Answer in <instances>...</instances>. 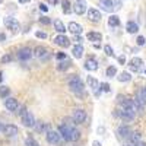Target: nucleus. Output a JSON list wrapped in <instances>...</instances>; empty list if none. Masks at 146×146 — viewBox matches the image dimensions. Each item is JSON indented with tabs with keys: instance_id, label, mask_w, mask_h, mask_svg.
I'll return each instance as SVG.
<instances>
[{
	"instance_id": "1",
	"label": "nucleus",
	"mask_w": 146,
	"mask_h": 146,
	"mask_svg": "<svg viewBox=\"0 0 146 146\" xmlns=\"http://www.w3.org/2000/svg\"><path fill=\"white\" fill-rule=\"evenodd\" d=\"M58 133L62 135L64 140H70V142H76L80 137V133L75 127H72V124H67V123L58 126Z\"/></svg>"
},
{
	"instance_id": "2",
	"label": "nucleus",
	"mask_w": 146,
	"mask_h": 146,
	"mask_svg": "<svg viewBox=\"0 0 146 146\" xmlns=\"http://www.w3.org/2000/svg\"><path fill=\"white\" fill-rule=\"evenodd\" d=\"M69 88L75 92V94H78V95H82V94H83V89H85L83 82L80 80L79 76H73V78L69 80Z\"/></svg>"
},
{
	"instance_id": "3",
	"label": "nucleus",
	"mask_w": 146,
	"mask_h": 146,
	"mask_svg": "<svg viewBox=\"0 0 146 146\" xmlns=\"http://www.w3.org/2000/svg\"><path fill=\"white\" fill-rule=\"evenodd\" d=\"M118 115H120L121 118H124V120H135L136 111H135V110H131V108L121 107V108L118 110Z\"/></svg>"
},
{
	"instance_id": "4",
	"label": "nucleus",
	"mask_w": 146,
	"mask_h": 146,
	"mask_svg": "<svg viewBox=\"0 0 146 146\" xmlns=\"http://www.w3.org/2000/svg\"><path fill=\"white\" fill-rule=\"evenodd\" d=\"M3 22H5L6 28H9V29H12V31H19V28H21L19 22H18L13 16H6Z\"/></svg>"
},
{
	"instance_id": "5",
	"label": "nucleus",
	"mask_w": 146,
	"mask_h": 146,
	"mask_svg": "<svg viewBox=\"0 0 146 146\" xmlns=\"http://www.w3.org/2000/svg\"><path fill=\"white\" fill-rule=\"evenodd\" d=\"M72 120L75 121V123H78V124H80V123H83L85 120H86V113H85V110H75L73 111V114H72Z\"/></svg>"
},
{
	"instance_id": "6",
	"label": "nucleus",
	"mask_w": 146,
	"mask_h": 146,
	"mask_svg": "<svg viewBox=\"0 0 146 146\" xmlns=\"http://www.w3.org/2000/svg\"><path fill=\"white\" fill-rule=\"evenodd\" d=\"M21 117H22L23 126H27V127H34V126H35V118H34V115L28 111V110H27V111L23 113Z\"/></svg>"
},
{
	"instance_id": "7",
	"label": "nucleus",
	"mask_w": 146,
	"mask_h": 146,
	"mask_svg": "<svg viewBox=\"0 0 146 146\" xmlns=\"http://www.w3.org/2000/svg\"><path fill=\"white\" fill-rule=\"evenodd\" d=\"M88 85H89V88L92 89L94 95H95V96H100V94H101V89H100V82L96 80L95 78H92V76H88Z\"/></svg>"
},
{
	"instance_id": "8",
	"label": "nucleus",
	"mask_w": 146,
	"mask_h": 146,
	"mask_svg": "<svg viewBox=\"0 0 146 146\" xmlns=\"http://www.w3.org/2000/svg\"><path fill=\"white\" fill-rule=\"evenodd\" d=\"M60 137H62V135H60V133H57V131H54V130H48L47 135H45L47 142H48V143H53V145L58 143V142H60Z\"/></svg>"
},
{
	"instance_id": "9",
	"label": "nucleus",
	"mask_w": 146,
	"mask_h": 146,
	"mask_svg": "<svg viewBox=\"0 0 146 146\" xmlns=\"http://www.w3.org/2000/svg\"><path fill=\"white\" fill-rule=\"evenodd\" d=\"M101 12L100 10H96V9H88V19L91 22H100L101 21Z\"/></svg>"
},
{
	"instance_id": "10",
	"label": "nucleus",
	"mask_w": 146,
	"mask_h": 146,
	"mask_svg": "<svg viewBox=\"0 0 146 146\" xmlns=\"http://www.w3.org/2000/svg\"><path fill=\"white\" fill-rule=\"evenodd\" d=\"M54 42L57 44V45H60V47H69L70 45V40L67 38V36L64 35V34H60V35H57L56 38H54Z\"/></svg>"
},
{
	"instance_id": "11",
	"label": "nucleus",
	"mask_w": 146,
	"mask_h": 146,
	"mask_svg": "<svg viewBox=\"0 0 146 146\" xmlns=\"http://www.w3.org/2000/svg\"><path fill=\"white\" fill-rule=\"evenodd\" d=\"M34 54L38 57L40 60H47L48 57H50V53H48V50H47V48H44V47H36Z\"/></svg>"
},
{
	"instance_id": "12",
	"label": "nucleus",
	"mask_w": 146,
	"mask_h": 146,
	"mask_svg": "<svg viewBox=\"0 0 146 146\" xmlns=\"http://www.w3.org/2000/svg\"><path fill=\"white\" fill-rule=\"evenodd\" d=\"M32 56H34V51L31 50V48H22V50L18 53V58L19 60H23V62L29 60Z\"/></svg>"
},
{
	"instance_id": "13",
	"label": "nucleus",
	"mask_w": 146,
	"mask_h": 146,
	"mask_svg": "<svg viewBox=\"0 0 146 146\" xmlns=\"http://www.w3.org/2000/svg\"><path fill=\"white\" fill-rule=\"evenodd\" d=\"M18 127L16 126H13V124H6L5 127H3V133L6 136H9V137H13V136H16L18 135Z\"/></svg>"
},
{
	"instance_id": "14",
	"label": "nucleus",
	"mask_w": 146,
	"mask_h": 146,
	"mask_svg": "<svg viewBox=\"0 0 146 146\" xmlns=\"http://www.w3.org/2000/svg\"><path fill=\"white\" fill-rule=\"evenodd\" d=\"M135 102H136V105H137V110L139 111H143V110L146 108V98L140 94V92H137V95H136V98H135Z\"/></svg>"
},
{
	"instance_id": "15",
	"label": "nucleus",
	"mask_w": 146,
	"mask_h": 146,
	"mask_svg": "<svg viewBox=\"0 0 146 146\" xmlns=\"http://www.w3.org/2000/svg\"><path fill=\"white\" fill-rule=\"evenodd\" d=\"M75 12L78 15H83L86 12V0H78L75 5Z\"/></svg>"
},
{
	"instance_id": "16",
	"label": "nucleus",
	"mask_w": 146,
	"mask_h": 146,
	"mask_svg": "<svg viewBox=\"0 0 146 146\" xmlns=\"http://www.w3.org/2000/svg\"><path fill=\"white\" fill-rule=\"evenodd\" d=\"M5 107L9 110V111H16L18 110V101L15 98H6L5 100Z\"/></svg>"
},
{
	"instance_id": "17",
	"label": "nucleus",
	"mask_w": 146,
	"mask_h": 146,
	"mask_svg": "<svg viewBox=\"0 0 146 146\" xmlns=\"http://www.w3.org/2000/svg\"><path fill=\"white\" fill-rule=\"evenodd\" d=\"M67 29H69L72 34H75V35H80L82 31H83V28L79 25V23H76V22H70L69 25H67Z\"/></svg>"
},
{
	"instance_id": "18",
	"label": "nucleus",
	"mask_w": 146,
	"mask_h": 146,
	"mask_svg": "<svg viewBox=\"0 0 146 146\" xmlns=\"http://www.w3.org/2000/svg\"><path fill=\"white\" fill-rule=\"evenodd\" d=\"M142 64H143V60H142V58H139V57H133V58H131V62H130V70L137 72L139 67H140Z\"/></svg>"
},
{
	"instance_id": "19",
	"label": "nucleus",
	"mask_w": 146,
	"mask_h": 146,
	"mask_svg": "<svg viewBox=\"0 0 146 146\" xmlns=\"http://www.w3.org/2000/svg\"><path fill=\"white\" fill-rule=\"evenodd\" d=\"M117 133H118V136H120V137H123V139H129V137H130V135H131V130H130L129 127H126V126H121V127H118Z\"/></svg>"
},
{
	"instance_id": "20",
	"label": "nucleus",
	"mask_w": 146,
	"mask_h": 146,
	"mask_svg": "<svg viewBox=\"0 0 146 146\" xmlns=\"http://www.w3.org/2000/svg\"><path fill=\"white\" fill-rule=\"evenodd\" d=\"M85 69L89 70V72H95L96 69H98V63H96L95 58H88L86 63H85Z\"/></svg>"
},
{
	"instance_id": "21",
	"label": "nucleus",
	"mask_w": 146,
	"mask_h": 146,
	"mask_svg": "<svg viewBox=\"0 0 146 146\" xmlns=\"http://www.w3.org/2000/svg\"><path fill=\"white\" fill-rule=\"evenodd\" d=\"M72 54L75 58H80L83 56V47L80 44H76L75 47H73V50H72Z\"/></svg>"
},
{
	"instance_id": "22",
	"label": "nucleus",
	"mask_w": 146,
	"mask_h": 146,
	"mask_svg": "<svg viewBox=\"0 0 146 146\" xmlns=\"http://www.w3.org/2000/svg\"><path fill=\"white\" fill-rule=\"evenodd\" d=\"M100 5H101L102 9L107 10V12L114 10V2H113V0H101V3H100Z\"/></svg>"
},
{
	"instance_id": "23",
	"label": "nucleus",
	"mask_w": 146,
	"mask_h": 146,
	"mask_svg": "<svg viewBox=\"0 0 146 146\" xmlns=\"http://www.w3.org/2000/svg\"><path fill=\"white\" fill-rule=\"evenodd\" d=\"M126 29H127V32H129V34H136V32L139 31V25H137L136 22L130 21V22H127V25H126Z\"/></svg>"
},
{
	"instance_id": "24",
	"label": "nucleus",
	"mask_w": 146,
	"mask_h": 146,
	"mask_svg": "<svg viewBox=\"0 0 146 146\" xmlns=\"http://www.w3.org/2000/svg\"><path fill=\"white\" fill-rule=\"evenodd\" d=\"M35 130L38 131V133H47L48 131V127H47V123H42V121H35Z\"/></svg>"
},
{
	"instance_id": "25",
	"label": "nucleus",
	"mask_w": 146,
	"mask_h": 146,
	"mask_svg": "<svg viewBox=\"0 0 146 146\" xmlns=\"http://www.w3.org/2000/svg\"><path fill=\"white\" fill-rule=\"evenodd\" d=\"M54 28H56V31L60 32V34H64V31H66L64 23L60 21V19H56V21H54Z\"/></svg>"
},
{
	"instance_id": "26",
	"label": "nucleus",
	"mask_w": 146,
	"mask_h": 146,
	"mask_svg": "<svg viewBox=\"0 0 146 146\" xmlns=\"http://www.w3.org/2000/svg\"><path fill=\"white\" fill-rule=\"evenodd\" d=\"M86 38H88L89 41H101V40H102V35H101L100 32H89V34L86 35Z\"/></svg>"
},
{
	"instance_id": "27",
	"label": "nucleus",
	"mask_w": 146,
	"mask_h": 146,
	"mask_svg": "<svg viewBox=\"0 0 146 146\" xmlns=\"http://www.w3.org/2000/svg\"><path fill=\"white\" fill-rule=\"evenodd\" d=\"M108 25H110V27H118V25H120V19H118V16H117V15H111V16H110V19H108Z\"/></svg>"
},
{
	"instance_id": "28",
	"label": "nucleus",
	"mask_w": 146,
	"mask_h": 146,
	"mask_svg": "<svg viewBox=\"0 0 146 146\" xmlns=\"http://www.w3.org/2000/svg\"><path fill=\"white\" fill-rule=\"evenodd\" d=\"M117 79H118L120 82H129V80L131 79V76H130V73L123 72V73H120V75L117 76Z\"/></svg>"
},
{
	"instance_id": "29",
	"label": "nucleus",
	"mask_w": 146,
	"mask_h": 146,
	"mask_svg": "<svg viewBox=\"0 0 146 146\" xmlns=\"http://www.w3.org/2000/svg\"><path fill=\"white\" fill-rule=\"evenodd\" d=\"M105 75H107V78H113V76H115V75H117V69H115L114 66H110V67H107V70H105Z\"/></svg>"
},
{
	"instance_id": "30",
	"label": "nucleus",
	"mask_w": 146,
	"mask_h": 146,
	"mask_svg": "<svg viewBox=\"0 0 146 146\" xmlns=\"http://www.w3.org/2000/svg\"><path fill=\"white\" fill-rule=\"evenodd\" d=\"M69 67H70V62L67 60V57L64 58V62L58 63V66H57V69H58V70H67Z\"/></svg>"
},
{
	"instance_id": "31",
	"label": "nucleus",
	"mask_w": 146,
	"mask_h": 146,
	"mask_svg": "<svg viewBox=\"0 0 146 146\" xmlns=\"http://www.w3.org/2000/svg\"><path fill=\"white\" fill-rule=\"evenodd\" d=\"M131 142H135L136 145L140 142V135H139V133H131V135H130V137H129Z\"/></svg>"
},
{
	"instance_id": "32",
	"label": "nucleus",
	"mask_w": 146,
	"mask_h": 146,
	"mask_svg": "<svg viewBox=\"0 0 146 146\" xmlns=\"http://www.w3.org/2000/svg\"><path fill=\"white\" fill-rule=\"evenodd\" d=\"M10 94V91L6 88V86H0V96H3V98H6V96Z\"/></svg>"
},
{
	"instance_id": "33",
	"label": "nucleus",
	"mask_w": 146,
	"mask_h": 146,
	"mask_svg": "<svg viewBox=\"0 0 146 146\" xmlns=\"http://www.w3.org/2000/svg\"><path fill=\"white\" fill-rule=\"evenodd\" d=\"M62 5H63V12H64V13H69V12H70V2H69V0H64Z\"/></svg>"
},
{
	"instance_id": "34",
	"label": "nucleus",
	"mask_w": 146,
	"mask_h": 146,
	"mask_svg": "<svg viewBox=\"0 0 146 146\" xmlns=\"http://www.w3.org/2000/svg\"><path fill=\"white\" fill-rule=\"evenodd\" d=\"M104 50H105V54H107V56H111V57L114 56V50H113V48L110 47V45H105Z\"/></svg>"
},
{
	"instance_id": "35",
	"label": "nucleus",
	"mask_w": 146,
	"mask_h": 146,
	"mask_svg": "<svg viewBox=\"0 0 146 146\" xmlns=\"http://www.w3.org/2000/svg\"><path fill=\"white\" fill-rule=\"evenodd\" d=\"M25 145H27V146H38V143H36L32 137H28V139L25 140Z\"/></svg>"
},
{
	"instance_id": "36",
	"label": "nucleus",
	"mask_w": 146,
	"mask_h": 146,
	"mask_svg": "<svg viewBox=\"0 0 146 146\" xmlns=\"http://www.w3.org/2000/svg\"><path fill=\"white\" fill-rule=\"evenodd\" d=\"M40 22L42 23V25H50V23H51V19L47 18V16H42V18H40Z\"/></svg>"
},
{
	"instance_id": "37",
	"label": "nucleus",
	"mask_w": 146,
	"mask_h": 146,
	"mask_svg": "<svg viewBox=\"0 0 146 146\" xmlns=\"http://www.w3.org/2000/svg\"><path fill=\"white\" fill-rule=\"evenodd\" d=\"M136 42H137V45H145V42H146V40H145V36H137V40H136Z\"/></svg>"
},
{
	"instance_id": "38",
	"label": "nucleus",
	"mask_w": 146,
	"mask_h": 146,
	"mask_svg": "<svg viewBox=\"0 0 146 146\" xmlns=\"http://www.w3.org/2000/svg\"><path fill=\"white\" fill-rule=\"evenodd\" d=\"M35 35H36V38H42V40L47 38V34H45V32H41V31H36Z\"/></svg>"
},
{
	"instance_id": "39",
	"label": "nucleus",
	"mask_w": 146,
	"mask_h": 146,
	"mask_svg": "<svg viewBox=\"0 0 146 146\" xmlns=\"http://www.w3.org/2000/svg\"><path fill=\"white\" fill-rule=\"evenodd\" d=\"M101 91L108 92V91H110V85H108V83H101Z\"/></svg>"
},
{
	"instance_id": "40",
	"label": "nucleus",
	"mask_w": 146,
	"mask_h": 146,
	"mask_svg": "<svg viewBox=\"0 0 146 146\" xmlns=\"http://www.w3.org/2000/svg\"><path fill=\"white\" fill-rule=\"evenodd\" d=\"M121 7V0H114V9L118 10Z\"/></svg>"
},
{
	"instance_id": "41",
	"label": "nucleus",
	"mask_w": 146,
	"mask_h": 146,
	"mask_svg": "<svg viewBox=\"0 0 146 146\" xmlns=\"http://www.w3.org/2000/svg\"><path fill=\"white\" fill-rule=\"evenodd\" d=\"M124 146H136V143H135V142H131L130 139H127L126 143H124Z\"/></svg>"
},
{
	"instance_id": "42",
	"label": "nucleus",
	"mask_w": 146,
	"mask_h": 146,
	"mask_svg": "<svg viewBox=\"0 0 146 146\" xmlns=\"http://www.w3.org/2000/svg\"><path fill=\"white\" fill-rule=\"evenodd\" d=\"M118 63H120V64H124V63H126V57H124V56H120V57H118Z\"/></svg>"
},
{
	"instance_id": "43",
	"label": "nucleus",
	"mask_w": 146,
	"mask_h": 146,
	"mask_svg": "<svg viewBox=\"0 0 146 146\" xmlns=\"http://www.w3.org/2000/svg\"><path fill=\"white\" fill-rule=\"evenodd\" d=\"M7 62H10V56H3L2 57V63H7Z\"/></svg>"
},
{
	"instance_id": "44",
	"label": "nucleus",
	"mask_w": 146,
	"mask_h": 146,
	"mask_svg": "<svg viewBox=\"0 0 146 146\" xmlns=\"http://www.w3.org/2000/svg\"><path fill=\"white\" fill-rule=\"evenodd\" d=\"M57 58H58V60H63V58H66V54H64V53H58V54H57Z\"/></svg>"
},
{
	"instance_id": "45",
	"label": "nucleus",
	"mask_w": 146,
	"mask_h": 146,
	"mask_svg": "<svg viewBox=\"0 0 146 146\" xmlns=\"http://www.w3.org/2000/svg\"><path fill=\"white\" fill-rule=\"evenodd\" d=\"M40 9H41L42 12H47V10H48V7H47L45 5H42V3H40Z\"/></svg>"
},
{
	"instance_id": "46",
	"label": "nucleus",
	"mask_w": 146,
	"mask_h": 146,
	"mask_svg": "<svg viewBox=\"0 0 146 146\" xmlns=\"http://www.w3.org/2000/svg\"><path fill=\"white\" fill-rule=\"evenodd\" d=\"M139 92H140V94H142V95L145 96V98H146V86H143V88H142V89H140Z\"/></svg>"
},
{
	"instance_id": "47",
	"label": "nucleus",
	"mask_w": 146,
	"mask_h": 146,
	"mask_svg": "<svg viewBox=\"0 0 146 146\" xmlns=\"http://www.w3.org/2000/svg\"><path fill=\"white\" fill-rule=\"evenodd\" d=\"M48 3H51V5H57L58 3V0H47Z\"/></svg>"
},
{
	"instance_id": "48",
	"label": "nucleus",
	"mask_w": 146,
	"mask_h": 146,
	"mask_svg": "<svg viewBox=\"0 0 146 146\" xmlns=\"http://www.w3.org/2000/svg\"><path fill=\"white\" fill-rule=\"evenodd\" d=\"M6 40V35L5 34H0V41H5Z\"/></svg>"
},
{
	"instance_id": "49",
	"label": "nucleus",
	"mask_w": 146,
	"mask_h": 146,
	"mask_svg": "<svg viewBox=\"0 0 146 146\" xmlns=\"http://www.w3.org/2000/svg\"><path fill=\"white\" fill-rule=\"evenodd\" d=\"M75 38H76V41H78V42H80V41H82V38H80L79 35H75Z\"/></svg>"
},
{
	"instance_id": "50",
	"label": "nucleus",
	"mask_w": 146,
	"mask_h": 146,
	"mask_svg": "<svg viewBox=\"0 0 146 146\" xmlns=\"http://www.w3.org/2000/svg\"><path fill=\"white\" fill-rule=\"evenodd\" d=\"M136 146H146V143H143V142H139Z\"/></svg>"
},
{
	"instance_id": "51",
	"label": "nucleus",
	"mask_w": 146,
	"mask_h": 146,
	"mask_svg": "<svg viewBox=\"0 0 146 146\" xmlns=\"http://www.w3.org/2000/svg\"><path fill=\"white\" fill-rule=\"evenodd\" d=\"M21 3H28V2H31V0H19Z\"/></svg>"
},
{
	"instance_id": "52",
	"label": "nucleus",
	"mask_w": 146,
	"mask_h": 146,
	"mask_svg": "<svg viewBox=\"0 0 146 146\" xmlns=\"http://www.w3.org/2000/svg\"><path fill=\"white\" fill-rule=\"evenodd\" d=\"M3 127H5V126H3V123H2V121H0V131L3 130Z\"/></svg>"
},
{
	"instance_id": "53",
	"label": "nucleus",
	"mask_w": 146,
	"mask_h": 146,
	"mask_svg": "<svg viewBox=\"0 0 146 146\" xmlns=\"http://www.w3.org/2000/svg\"><path fill=\"white\" fill-rule=\"evenodd\" d=\"M94 146H101V143H98V142H94Z\"/></svg>"
},
{
	"instance_id": "54",
	"label": "nucleus",
	"mask_w": 146,
	"mask_h": 146,
	"mask_svg": "<svg viewBox=\"0 0 146 146\" xmlns=\"http://www.w3.org/2000/svg\"><path fill=\"white\" fill-rule=\"evenodd\" d=\"M0 80H2V72H0Z\"/></svg>"
},
{
	"instance_id": "55",
	"label": "nucleus",
	"mask_w": 146,
	"mask_h": 146,
	"mask_svg": "<svg viewBox=\"0 0 146 146\" xmlns=\"http://www.w3.org/2000/svg\"><path fill=\"white\" fill-rule=\"evenodd\" d=\"M0 3H2V0H0Z\"/></svg>"
},
{
	"instance_id": "56",
	"label": "nucleus",
	"mask_w": 146,
	"mask_h": 146,
	"mask_svg": "<svg viewBox=\"0 0 146 146\" xmlns=\"http://www.w3.org/2000/svg\"><path fill=\"white\" fill-rule=\"evenodd\" d=\"M145 73H146V70H145Z\"/></svg>"
}]
</instances>
